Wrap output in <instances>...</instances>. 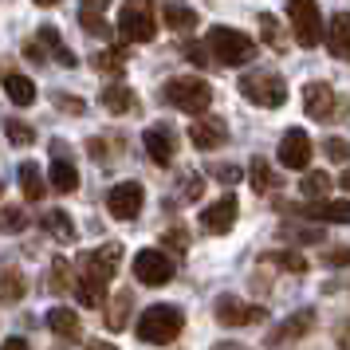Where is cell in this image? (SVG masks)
Segmentation results:
<instances>
[{"instance_id":"1","label":"cell","mask_w":350,"mask_h":350,"mask_svg":"<svg viewBox=\"0 0 350 350\" xmlns=\"http://www.w3.org/2000/svg\"><path fill=\"white\" fill-rule=\"evenodd\" d=\"M181 327H185V315H181L177 307L154 303V307H146L142 315H138L134 334H138L142 342H150V347H170L177 334H181Z\"/></svg>"},{"instance_id":"2","label":"cell","mask_w":350,"mask_h":350,"mask_svg":"<svg viewBox=\"0 0 350 350\" xmlns=\"http://www.w3.org/2000/svg\"><path fill=\"white\" fill-rule=\"evenodd\" d=\"M205 40H208L213 59H217L221 67H240V64H248V59L256 55V44L240 32V28H224V24H217V28H208Z\"/></svg>"},{"instance_id":"3","label":"cell","mask_w":350,"mask_h":350,"mask_svg":"<svg viewBox=\"0 0 350 350\" xmlns=\"http://www.w3.org/2000/svg\"><path fill=\"white\" fill-rule=\"evenodd\" d=\"M240 95L248 98L252 107H284L287 103V83L275 75V71H264V67H256V71H244L240 75Z\"/></svg>"},{"instance_id":"4","label":"cell","mask_w":350,"mask_h":350,"mask_svg":"<svg viewBox=\"0 0 350 350\" xmlns=\"http://www.w3.org/2000/svg\"><path fill=\"white\" fill-rule=\"evenodd\" d=\"M165 103L185 114H205L208 103H213V87L201 75H181V79H174L165 87Z\"/></svg>"},{"instance_id":"5","label":"cell","mask_w":350,"mask_h":350,"mask_svg":"<svg viewBox=\"0 0 350 350\" xmlns=\"http://www.w3.org/2000/svg\"><path fill=\"white\" fill-rule=\"evenodd\" d=\"M118 32L130 44H150L158 24H154V0H126L118 12Z\"/></svg>"},{"instance_id":"6","label":"cell","mask_w":350,"mask_h":350,"mask_svg":"<svg viewBox=\"0 0 350 350\" xmlns=\"http://www.w3.org/2000/svg\"><path fill=\"white\" fill-rule=\"evenodd\" d=\"M287 16H291V36L299 48H319L323 40V12L315 0H287Z\"/></svg>"},{"instance_id":"7","label":"cell","mask_w":350,"mask_h":350,"mask_svg":"<svg viewBox=\"0 0 350 350\" xmlns=\"http://www.w3.org/2000/svg\"><path fill=\"white\" fill-rule=\"evenodd\" d=\"M174 260L161 252V248H142V252L134 256V275H138V284L146 287H161L174 280Z\"/></svg>"},{"instance_id":"8","label":"cell","mask_w":350,"mask_h":350,"mask_svg":"<svg viewBox=\"0 0 350 350\" xmlns=\"http://www.w3.org/2000/svg\"><path fill=\"white\" fill-rule=\"evenodd\" d=\"M142 201H146V189L138 181H118L107 193V213H111L114 221H134L142 213Z\"/></svg>"},{"instance_id":"9","label":"cell","mask_w":350,"mask_h":350,"mask_svg":"<svg viewBox=\"0 0 350 350\" xmlns=\"http://www.w3.org/2000/svg\"><path fill=\"white\" fill-rule=\"evenodd\" d=\"M118 264H122V244L111 240V244H103V248H95V252L83 256V271L79 275H91V280H98V284H111L114 271H118Z\"/></svg>"},{"instance_id":"10","label":"cell","mask_w":350,"mask_h":350,"mask_svg":"<svg viewBox=\"0 0 350 350\" xmlns=\"http://www.w3.org/2000/svg\"><path fill=\"white\" fill-rule=\"evenodd\" d=\"M213 315L221 327H252V323H264V307H256V303H240L232 295H221L217 307H213Z\"/></svg>"},{"instance_id":"11","label":"cell","mask_w":350,"mask_h":350,"mask_svg":"<svg viewBox=\"0 0 350 350\" xmlns=\"http://www.w3.org/2000/svg\"><path fill=\"white\" fill-rule=\"evenodd\" d=\"M237 213H240L237 197H232V193H224L221 201H213V205L201 213V228H205V232H213V237H224V232H232Z\"/></svg>"},{"instance_id":"12","label":"cell","mask_w":350,"mask_h":350,"mask_svg":"<svg viewBox=\"0 0 350 350\" xmlns=\"http://www.w3.org/2000/svg\"><path fill=\"white\" fill-rule=\"evenodd\" d=\"M315 327V311L311 307H303V311H295L291 319H284L275 331L264 338V347H271V350H280V347H287V342H295V338H303V334Z\"/></svg>"},{"instance_id":"13","label":"cell","mask_w":350,"mask_h":350,"mask_svg":"<svg viewBox=\"0 0 350 350\" xmlns=\"http://www.w3.org/2000/svg\"><path fill=\"white\" fill-rule=\"evenodd\" d=\"M275 158H280L284 170H307V161H311V138L303 130H287L284 138H280Z\"/></svg>"},{"instance_id":"14","label":"cell","mask_w":350,"mask_h":350,"mask_svg":"<svg viewBox=\"0 0 350 350\" xmlns=\"http://www.w3.org/2000/svg\"><path fill=\"white\" fill-rule=\"evenodd\" d=\"M303 111H307V118H315V122L334 118V87L331 83H307L303 87Z\"/></svg>"},{"instance_id":"15","label":"cell","mask_w":350,"mask_h":350,"mask_svg":"<svg viewBox=\"0 0 350 350\" xmlns=\"http://www.w3.org/2000/svg\"><path fill=\"white\" fill-rule=\"evenodd\" d=\"M142 146H146V154L158 161V165H170L177 154V134L170 126H161V122H154V126L142 134Z\"/></svg>"},{"instance_id":"16","label":"cell","mask_w":350,"mask_h":350,"mask_svg":"<svg viewBox=\"0 0 350 350\" xmlns=\"http://www.w3.org/2000/svg\"><path fill=\"white\" fill-rule=\"evenodd\" d=\"M189 142L197 150H221L228 142V126H224L221 118H205V114H197V122L189 126Z\"/></svg>"},{"instance_id":"17","label":"cell","mask_w":350,"mask_h":350,"mask_svg":"<svg viewBox=\"0 0 350 350\" xmlns=\"http://www.w3.org/2000/svg\"><path fill=\"white\" fill-rule=\"evenodd\" d=\"M24 295H28V280H24V271L12 268V264H0V303H4V307H16Z\"/></svg>"},{"instance_id":"18","label":"cell","mask_w":350,"mask_h":350,"mask_svg":"<svg viewBox=\"0 0 350 350\" xmlns=\"http://www.w3.org/2000/svg\"><path fill=\"white\" fill-rule=\"evenodd\" d=\"M327 51L334 59H347L350 55V16L347 12H334L331 28H327Z\"/></svg>"},{"instance_id":"19","label":"cell","mask_w":350,"mask_h":350,"mask_svg":"<svg viewBox=\"0 0 350 350\" xmlns=\"http://www.w3.org/2000/svg\"><path fill=\"white\" fill-rule=\"evenodd\" d=\"M48 181L55 193H75L79 189V170L64 158V154H55V161L48 165Z\"/></svg>"},{"instance_id":"20","label":"cell","mask_w":350,"mask_h":350,"mask_svg":"<svg viewBox=\"0 0 350 350\" xmlns=\"http://www.w3.org/2000/svg\"><path fill=\"white\" fill-rule=\"evenodd\" d=\"M303 217H315V221H327V224H347L350 221V201L347 197H338V201H323V197H319V205H307Z\"/></svg>"},{"instance_id":"21","label":"cell","mask_w":350,"mask_h":350,"mask_svg":"<svg viewBox=\"0 0 350 350\" xmlns=\"http://www.w3.org/2000/svg\"><path fill=\"white\" fill-rule=\"evenodd\" d=\"M48 327L59 334V338H79L83 334V323H79V315H75L71 307H51L48 311Z\"/></svg>"},{"instance_id":"22","label":"cell","mask_w":350,"mask_h":350,"mask_svg":"<svg viewBox=\"0 0 350 350\" xmlns=\"http://www.w3.org/2000/svg\"><path fill=\"white\" fill-rule=\"evenodd\" d=\"M36 44L44 48V55L51 51V55H55V59H59L64 67H79V59H75V51H67V44H64V36H59V28H44Z\"/></svg>"},{"instance_id":"23","label":"cell","mask_w":350,"mask_h":350,"mask_svg":"<svg viewBox=\"0 0 350 350\" xmlns=\"http://www.w3.org/2000/svg\"><path fill=\"white\" fill-rule=\"evenodd\" d=\"M103 107H107L111 114H130L134 107H138V98H134V91H130L126 83H114V87L103 91Z\"/></svg>"},{"instance_id":"24","label":"cell","mask_w":350,"mask_h":350,"mask_svg":"<svg viewBox=\"0 0 350 350\" xmlns=\"http://www.w3.org/2000/svg\"><path fill=\"white\" fill-rule=\"evenodd\" d=\"M4 95L12 98L16 107H32L36 103V83L28 79V75H16V71H12V75H4Z\"/></svg>"},{"instance_id":"25","label":"cell","mask_w":350,"mask_h":350,"mask_svg":"<svg viewBox=\"0 0 350 350\" xmlns=\"http://www.w3.org/2000/svg\"><path fill=\"white\" fill-rule=\"evenodd\" d=\"M40 224H44V228H48L59 244H75V224H71V217H67L64 208H48Z\"/></svg>"},{"instance_id":"26","label":"cell","mask_w":350,"mask_h":350,"mask_svg":"<svg viewBox=\"0 0 350 350\" xmlns=\"http://www.w3.org/2000/svg\"><path fill=\"white\" fill-rule=\"evenodd\" d=\"M71 291H75V299H79L83 307H103V299H107V284H98L91 275H79V280L71 284Z\"/></svg>"},{"instance_id":"27","label":"cell","mask_w":350,"mask_h":350,"mask_svg":"<svg viewBox=\"0 0 350 350\" xmlns=\"http://www.w3.org/2000/svg\"><path fill=\"white\" fill-rule=\"evenodd\" d=\"M130 307H134V295L130 291H118L111 299V307H107V331H126Z\"/></svg>"},{"instance_id":"28","label":"cell","mask_w":350,"mask_h":350,"mask_svg":"<svg viewBox=\"0 0 350 350\" xmlns=\"http://www.w3.org/2000/svg\"><path fill=\"white\" fill-rule=\"evenodd\" d=\"M20 189H24L28 201H40L44 197V174H40L36 161H20Z\"/></svg>"},{"instance_id":"29","label":"cell","mask_w":350,"mask_h":350,"mask_svg":"<svg viewBox=\"0 0 350 350\" xmlns=\"http://www.w3.org/2000/svg\"><path fill=\"white\" fill-rule=\"evenodd\" d=\"M161 16H165V24H170V28H174V32H193V28H197V12H193L189 4H165V12H161Z\"/></svg>"},{"instance_id":"30","label":"cell","mask_w":350,"mask_h":350,"mask_svg":"<svg viewBox=\"0 0 350 350\" xmlns=\"http://www.w3.org/2000/svg\"><path fill=\"white\" fill-rule=\"evenodd\" d=\"M299 193L307 197V201H319V197H327V193H331V174H327V170H311V174H303Z\"/></svg>"},{"instance_id":"31","label":"cell","mask_w":350,"mask_h":350,"mask_svg":"<svg viewBox=\"0 0 350 350\" xmlns=\"http://www.w3.org/2000/svg\"><path fill=\"white\" fill-rule=\"evenodd\" d=\"M260 32H264V44H268L271 51H287V48H291V44H287V36H284V28H280V20L271 16V12L260 16Z\"/></svg>"},{"instance_id":"32","label":"cell","mask_w":350,"mask_h":350,"mask_svg":"<svg viewBox=\"0 0 350 350\" xmlns=\"http://www.w3.org/2000/svg\"><path fill=\"white\" fill-rule=\"evenodd\" d=\"M71 284H75V280H71V264H67L64 256H55V260H51V271H48V287L55 295H64V291H71Z\"/></svg>"},{"instance_id":"33","label":"cell","mask_w":350,"mask_h":350,"mask_svg":"<svg viewBox=\"0 0 350 350\" xmlns=\"http://www.w3.org/2000/svg\"><path fill=\"white\" fill-rule=\"evenodd\" d=\"M248 181H252L256 193L275 189V174H271V165H268L264 158H252V165H248Z\"/></svg>"},{"instance_id":"34","label":"cell","mask_w":350,"mask_h":350,"mask_svg":"<svg viewBox=\"0 0 350 350\" xmlns=\"http://www.w3.org/2000/svg\"><path fill=\"white\" fill-rule=\"evenodd\" d=\"M264 264H275V268L295 271V275H303V271H307V260H303L299 252H268V256H264Z\"/></svg>"},{"instance_id":"35","label":"cell","mask_w":350,"mask_h":350,"mask_svg":"<svg viewBox=\"0 0 350 350\" xmlns=\"http://www.w3.org/2000/svg\"><path fill=\"white\" fill-rule=\"evenodd\" d=\"M4 138H8L12 146H32L36 130L28 126V122H20V118H8V122H4Z\"/></svg>"},{"instance_id":"36","label":"cell","mask_w":350,"mask_h":350,"mask_svg":"<svg viewBox=\"0 0 350 350\" xmlns=\"http://www.w3.org/2000/svg\"><path fill=\"white\" fill-rule=\"evenodd\" d=\"M79 24H83L91 36H95V40H107V36H111V24L98 16L95 8H83V12H79Z\"/></svg>"},{"instance_id":"37","label":"cell","mask_w":350,"mask_h":350,"mask_svg":"<svg viewBox=\"0 0 350 350\" xmlns=\"http://www.w3.org/2000/svg\"><path fill=\"white\" fill-rule=\"evenodd\" d=\"M122 64H126V51L122 48H111V51H98L95 55L98 71H122Z\"/></svg>"},{"instance_id":"38","label":"cell","mask_w":350,"mask_h":350,"mask_svg":"<svg viewBox=\"0 0 350 350\" xmlns=\"http://www.w3.org/2000/svg\"><path fill=\"white\" fill-rule=\"evenodd\" d=\"M161 244L174 248V252H185L189 248V237H185V228H170V232H161Z\"/></svg>"},{"instance_id":"39","label":"cell","mask_w":350,"mask_h":350,"mask_svg":"<svg viewBox=\"0 0 350 350\" xmlns=\"http://www.w3.org/2000/svg\"><path fill=\"white\" fill-rule=\"evenodd\" d=\"M201 193H205V177L189 174V177H185V185H181V197H185V201H197Z\"/></svg>"},{"instance_id":"40","label":"cell","mask_w":350,"mask_h":350,"mask_svg":"<svg viewBox=\"0 0 350 350\" xmlns=\"http://www.w3.org/2000/svg\"><path fill=\"white\" fill-rule=\"evenodd\" d=\"M323 150H327V158L331 161H347V138H327V142H323Z\"/></svg>"},{"instance_id":"41","label":"cell","mask_w":350,"mask_h":350,"mask_svg":"<svg viewBox=\"0 0 350 350\" xmlns=\"http://www.w3.org/2000/svg\"><path fill=\"white\" fill-rule=\"evenodd\" d=\"M55 107L64 114H87V103L83 98H71V95H55Z\"/></svg>"},{"instance_id":"42","label":"cell","mask_w":350,"mask_h":350,"mask_svg":"<svg viewBox=\"0 0 350 350\" xmlns=\"http://www.w3.org/2000/svg\"><path fill=\"white\" fill-rule=\"evenodd\" d=\"M213 174H217L221 185H237V181H240V165H217Z\"/></svg>"},{"instance_id":"43","label":"cell","mask_w":350,"mask_h":350,"mask_svg":"<svg viewBox=\"0 0 350 350\" xmlns=\"http://www.w3.org/2000/svg\"><path fill=\"white\" fill-rule=\"evenodd\" d=\"M185 55H189V64H197V67L208 64V51L201 48V44H185Z\"/></svg>"},{"instance_id":"44","label":"cell","mask_w":350,"mask_h":350,"mask_svg":"<svg viewBox=\"0 0 350 350\" xmlns=\"http://www.w3.org/2000/svg\"><path fill=\"white\" fill-rule=\"evenodd\" d=\"M4 228H24V213H20V208H8V213H4Z\"/></svg>"},{"instance_id":"45","label":"cell","mask_w":350,"mask_h":350,"mask_svg":"<svg viewBox=\"0 0 350 350\" xmlns=\"http://www.w3.org/2000/svg\"><path fill=\"white\" fill-rule=\"evenodd\" d=\"M0 350H32V347H28L24 338H4V342H0Z\"/></svg>"},{"instance_id":"46","label":"cell","mask_w":350,"mask_h":350,"mask_svg":"<svg viewBox=\"0 0 350 350\" xmlns=\"http://www.w3.org/2000/svg\"><path fill=\"white\" fill-rule=\"evenodd\" d=\"M331 264H334V268H347V248H334V252H331Z\"/></svg>"},{"instance_id":"47","label":"cell","mask_w":350,"mask_h":350,"mask_svg":"<svg viewBox=\"0 0 350 350\" xmlns=\"http://www.w3.org/2000/svg\"><path fill=\"white\" fill-rule=\"evenodd\" d=\"M87 350H118L114 342H107V338H95V342H87Z\"/></svg>"},{"instance_id":"48","label":"cell","mask_w":350,"mask_h":350,"mask_svg":"<svg viewBox=\"0 0 350 350\" xmlns=\"http://www.w3.org/2000/svg\"><path fill=\"white\" fill-rule=\"evenodd\" d=\"M83 4H87V8H95V12H103V8H107L111 0H83Z\"/></svg>"},{"instance_id":"49","label":"cell","mask_w":350,"mask_h":350,"mask_svg":"<svg viewBox=\"0 0 350 350\" xmlns=\"http://www.w3.org/2000/svg\"><path fill=\"white\" fill-rule=\"evenodd\" d=\"M213 350H248V347H240V342H217Z\"/></svg>"},{"instance_id":"50","label":"cell","mask_w":350,"mask_h":350,"mask_svg":"<svg viewBox=\"0 0 350 350\" xmlns=\"http://www.w3.org/2000/svg\"><path fill=\"white\" fill-rule=\"evenodd\" d=\"M36 4H44V8H51V4H59V0H36Z\"/></svg>"},{"instance_id":"51","label":"cell","mask_w":350,"mask_h":350,"mask_svg":"<svg viewBox=\"0 0 350 350\" xmlns=\"http://www.w3.org/2000/svg\"><path fill=\"white\" fill-rule=\"evenodd\" d=\"M0 193H4V185H0Z\"/></svg>"}]
</instances>
